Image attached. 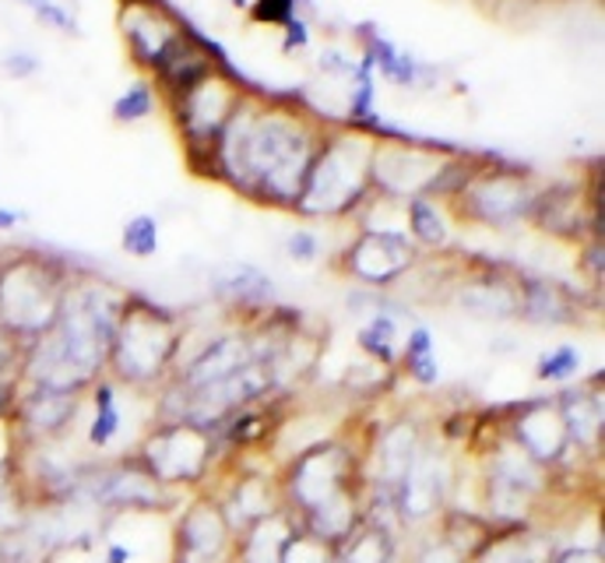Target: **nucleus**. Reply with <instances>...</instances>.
I'll list each match as a JSON object with an SVG mask.
<instances>
[{
    "instance_id": "1",
    "label": "nucleus",
    "mask_w": 605,
    "mask_h": 563,
    "mask_svg": "<svg viewBox=\"0 0 605 563\" xmlns=\"http://www.w3.org/2000/svg\"><path fill=\"white\" fill-rule=\"evenodd\" d=\"M321 138L306 110L285 107L264 92H243L208 155L240 191L275 204H296Z\"/></svg>"
},
{
    "instance_id": "2",
    "label": "nucleus",
    "mask_w": 605,
    "mask_h": 563,
    "mask_svg": "<svg viewBox=\"0 0 605 563\" xmlns=\"http://www.w3.org/2000/svg\"><path fill=\"white\" fill-rule=\"evenodd\" d=\"M373 149H377V141L356 128L321 138L296 208L310 215H342L352 204H360L373 183Z\"/></svg>"
},
{
    "instance_id": "3",
    "label": "nucleus",
    "mask_w": 605,
    "mask_h": 563,
    "mask_svg": "<svg viewBox=\"0 0 605 563\" xmlns=\"http://www.w3.org/2000/svg\"><path fill=\"white\" fill-rule=\"evenodd\" d=\"M117 29L131 64H138L144 78H155L191 43V36L183 32V11L170 0H120Z\"/></svg>"
},
{
    "instance_id": "4",
    "label": "nucleus",
    "mask_w": 605,
    "mask_h": 563,
    "mask_svg": "<svg viewBox=\"0 0 605 563\" xmlns=\"http://www.w3.org/2000/svg\"><path fill=\"white\" fill-rule=\"evenodd\" d=\"M243 99V89L222 71H212L194 89H186L177 99H165V107L173 110V120L186 144H194L201 152H212L215 138L222 134L225 120L233 117L236 102Z\"/></svg>"
},
{
    "instance_id": "5",
    "label": "nucleus",
    "mask_w": 605,
    "mask_h": 563,
    "mask_svg": "<svg viewBox=\"0 0 605 563\" xmlns=\"http://www.w3.org/2000/svg\"><path fill=\"white\" fill-rule=\"evenodd\" d=\"M447 165V155L426 149V144H415L412 138L402 141H387L373 149V183L384 187L394 198H423V191H436V180H441Z\"/></svg>"
},
{
    "instance_id": "6",
    "label": "nucleus",
    "mask_w": 605,
    "mask_h": 563,
    "mask_svg": "<svg viewBox=\"0 0 605 563\" xmlns=\"http://www.w3.org/2000/svg\"><path fill=\"white\" fill-rule=\"evenodd\" d=\"M462 198L468 201V212L483 222H511L517 215L532 212V201H535L525 173H514V170L472 173L462 187Z\"/></svg>"
},
{
    "instance_id": "7",
    "label": "nucleus",
    "mask_w": 605,
    "mask_h": 563,
    "mask_svg": "<svg viewBox=\"0 0 605 563\" xmlns=\"http://www.w3.org/2000/svg\"><path fill=\"white\" fill-rule=\"evenodd\" d=\"M0 310L14 328H47L57 314L53 282L36 264H14L0 279Z\"/></svg>"
},
{
    "instance_id": "8",
    "label": "nucleus",
    "mask_w": 605,
    "mask_h": 563,
    "mask_svg": "<svg viewBox=\"0 0 605 563\" xmlns=\"http://www.w3.org/2000/svg\"><path fill=\"white\" fill-rule=\"evenodd\" d=\"M415 243L412 237L399 233V229H366L356 240V247L349 250L352 271L366 282H387L412 264Z\"/></svg>"
},
{
    "instance_id": "9",
    "label": "nucleus",
    "mask_w": 605,
    "mask_h": 563,
    "mask_svg": "<svg viewBox=\"0 0 605 563\" xmlns=\"http://www.w3.org/2000/svg\"><path fill=\"white\" fill-rule=\"evenodd\" d=\"M123 331L138 335V345H117L120 366L128 370V378H152L159 363L165 360V352L173 349L170 324H165L162 314H131Z\"/></svg>"
},
{
    "instance_id": "10",
    "label": "nucleus",
    "mask_w": 605,
    "mask_h": 563,
    "mask_svg": "<svg viewBox=\"0 0 605 563\" xmlns=\"http://www.w3.org/2000/svg\"><path fill=\"white\" fill-rule=\"evenodd\" d=\"M360 60H363V64H370V71L377 78H387L402 89H415L426 74V68L420 64V60H415L412 53H405V50H399L384 32H377L373 26L360 29Z\"/></svg>"
},
{
    "instance_id": "11",
    "label": "nucleus",
    "mask_w": 605,
    "mask_h": 563,
    "mask_svg": "<svg viewBox=\"0 0 605 563\" xmlns=\"http://www.w3.org/2000/svg\"><path fill=\"white\" fill-rule=\"evenodd\" d=\"M268 388V373L261 366H240L236 373H229V378L215 381V384H204L198 388V402H194V420L208 423V420H215V415L229 412L233 405L246 402V399H254V394H261Z\"/></svg>"
},
{
    "instance_id": "12",
    "label": "nucleus",
    "mask_w": 605,
    "mask_h": 563,
    "mask_svg": "<svg viewBox=\"0 0 605 563\" xmlns=\"http://www.w3.org/2000/svg\"><path fill=\"white\" fill-rule=\"evenodd\" d=\"M563 436H567V423H563V412H556L553 405H535L528 420L521 423V441H525V451L535 462L559 454Z\"/></svg>"
},
{
    "instance_id": "13",
    "label": "nucleus",
    "mask_w": 605,
    "mask_h": 563,
    "mask_svg": "<svg viewBox=\"0 0 605 563\" xmlns=\"http://www.w3.org/2000/svg\"><path fill=\"white\" fill-rule=\"evenodd\" d=\"M240 366H246V349H243V342L225 339V342L208 345L201 356L191 363V370H186V384H191V391H198L204 384H215V381L229 378V373H236Z\"/></svg>"
},
{
    "instance_id": "14",
    "label": "nucleus",
    "mask_w": 605,
    "mask_h": 563,
    "mask_svg": "<svg viewBox=\"0 0 605 563\" xmlns=\"http://www.w3.org/2000/svg\"><path fill=\"white\" fill-rule=\"evenodd\" d=\"M155 110H159V89L152 86V78L141 74L113 99L110 113H113L117 123H141V120L155 117Z\"/></svg>"
},
{
    "instance_id": "15",
    "label": "nucleus",
    "mask_w": 605,
    "mask_h": 563,
    "mask_svg": "<svg viewBox=\"0 0 605 563\" xmlns=\"http://www.w3.org/2000/svg\"><path fill=\"white\" fill-rule=\"evenodd\" d=\"M409 233L412 243L423 247H444L447 243V222L430 198H412L409 201Z\"/></svg>"
},
{
    "instance_id": "16",
    "label": "nucleus",
    "mask_w": 605,
    "mask_h": 563,
    "mask_svg": "<svg viewBox=\"0 0 605 563\" xmlns=\"http://www.w3.org/2000/svg\"><path fill=\"white\" fill-rule=\"evenodd\" d=\"M405 479H409V486H405V511L409 514H426L436 504V500H441V493H444L441 475H436V469L430 462L415 465V458H412Z\"/></svg>"
},
{
    "instance_id": "17",
    "label": "nucleus",
    "mask_w": 605,
    "mask_h": 563,
    "mask_svg": "<svg viewBox=\"0 0 605 563\" xmlns=\"http://www.w3.org/2000/svg\"><path fill=\"white\" fill-rule=\"evenodd\" d=\"M219 293L236 296V300H264L271 293V279L254 264H233L215 279Z\"/></svg>"
},
{
    "instance_id": "18",
    "label": "nucleus",
    "mask_w": 605,
    "mask_h": 563,
    "mask_svg": "<svg viewBox=\"0 0 605 563\" xmlns=\"http://www.w3.org/2000/svg\"><path fill=\"white\" fill-rule=\"evenodd\" d=\"M68 415H71V399H68L64 391H57V388H43L26 405V420L36 430H57L60 423L68 420Z\"/></svg>"
},
{
    "instance_id": "19",
    "label": "nucleus",
    "mask_w": 605,
    "mask_h": 563,
    "mask_svg": "<svg viewBox=\"0 0 605 563\" xmlns=\"http://www.w3.org/2000/svg\"><path fill=\"white\" fill-rule=\"evenodd\" d=\"M296 14H303V0H250L246 4V18L264 29H282Z\"/></svg>"
},
{
    "instance_id": "20",
    "label": "nucleus",
    "mask_w": 605,
    "mask_h": 563,
    "mask_svg": "<svg viewBox=\"0 0 605 563\" xmlns=\"http://www.w3.org/2000/svg\"><path fill=\"white\" fill-rule=\"evenodd\" d=\"M123 250L134 258H152L159 250V225L152 215H134L128 225H123V237H120Z\"/></svg>"
},
{
    "instance_id": "21",
    "label": "nucleus",
    "mask_w": 605,
    "mask_h": 563,
    "mask_svg": "<svg viewBox=\"0 0 605 563\" xmlns=\"http://www.w3.org/2000/svg\"><path fill=\"white\" fill-rule=\"evenodd\" d=\"M360 345L366 352H373V356H381V360H394V321L387 318H377V321H370L363 331H360Z\"/></svg>"
},
{
    "instance_id": "22",
    "label": "nucleus",
    "mask_w": 605,
    "mask_h": 563,
    "mask_svg": "<svg viewBox=\"0 0 605 563\" xmlns=\"http://www.w3.org/2000/svg\"><path fill=\"white\" fill-rule=\"evenodd\" d=\"M32 14H36V22H39V26H47V29H53V32H60V36H68V39L81 36V26H78L74 11L60 4V0H47V4L39 8V11H32Z\"/></svg>"
},
{
    "instance_id": "23",
    "label": "nucleus",
    "mask_w": 605,
    "mask_h": 563,
    "mask_svg": "<svg viewBox=\"0 0 605 563\" xmlns=\"http://www.w3.org/2000/svg\"><path fill=\"white\" fill-rule=\"evenodd\" d=\"M117 426H120V415H117V405H113V391L102 388L99 391V415L92 423V444H107L110 436L117 433Z\"/></svg>"
},
{
    "instance_id": "24",
    "label": "nucleus",
    "mask_w": 605,
    "mask_h": 563,
    "mask_svg": "<svg viewBox=\"0 0 605 563\" xmlns=\"http://www.w3.org/2000/svg\"><path fill=\"white\" fill-rule=\"evenodd\" d=\"M279 39H282V53L285 57H296V53L310 50V43H314V29H310V18L296 14L289 26L279 29Z\"/></svg>"
},
{
    "instance_id": "25",
    "label": "nucleus",
    "mask_w": 605,
    "mask_h": 563,
    "mask_svg": "<svg viewBox=\"0 0 605 563\" xmlns=\"http://www.w3.org/2000/svg\"><path fill=\"white\" fill-rule=\"evenodd\" d=\"M0 71H4L8 78H14V81H29V78H36L39 71H43V60H39L32 50H11V53L0 57Z\"/></svg>"
},
{
    "instance_id": "26",
    "label": "nucleus",
    "mask_w": 605,
    "mask_h": 563,
    "mask_svg": "<svg viewBox=\"0 0 605 563\" xmlns=\"http://www.w3.org/2000/svg\"><path fill=\"white\" fill-rule=\"evenodd\" d=\"M317 68H321V74H327V78L352 81V78H356V71H360V57H349V53H342V50H324V53L317 57Z\"/></svg>"
},
{
    "instance_id": "27",
    "label": "nucleus",
    "mask_w": 605,
    "mask_h": 563,
    "mask_svg": "<svg viewBox=\"0 0 605 563\" xmlns=\"http://www.w3.org/2000/svg\"><path fill=\"white\" fill-rule=\"evenodd\" d=\"M577 370V352L574 349H556L553 356H546L538 363V378H546V381H563V378H571V373Z\"/></svg>"
},
{
    "instance_id": "28",
    "label": "nucleus",
    "mask_w": 605,
    "mask_h": 563,
    "mask_svg": "<svg viewBox=\"0 0 605 563\" xmlns=\"http://www.w3.org/2000/svg\"><path fill=\"white\" fill-rule=\"evenodd\" d=\"M285 250H289V258L292 261H300V264H310L317 258V250H321V243H317V237L314 233H306V229H296L289 240H285Z\"/></svg>"
},
{
    "instance_id": "29",
    "label": "nucleus",
    "mask_w": 605,
    "mask_h": 563,
    "mask_svg": "<svg viewBox=\"0 0 605 563\" xmlns=\"http://www.w3.org/2000/svg\"><path fill=\"white\" fill-rule=\"evenodd\" d=\"M349 563H387V542L384 535H366L360 539V546L349 553Z\"/></svg>"
},
{
    "instance_id": "30",
    "label": "nucleus",
    "mask_w": 605,
    "mask_h": 563,
    "mask_svg": "<svg viewBox=\"0 0 605 563\" xmlns=\"http://www.w3.org/2000/svg\"><path fill=\"white\" fill-rule=\"evenodd\" d=\"M486 563H532V553L525 546H514V542H507V546H496Z\"/></svg>"
},
{
    "instance_id": "31",
    "label": "nucleus",
    "mask_w": 605,
    "mask_h": 563,
    "mask_svg": "<svg viewBox=\"0 0 605 563\" xmlns=\"http://www.w3.org/2000/svg\"><path fill=\"white\" fill-rule=\"evenodd\" d=\"M420 356H433V339L426 328H415L409 339V360H420Z\"/></svg>"
},
{
    "instance_id": "32",
    "label": "nucleus",
    "mask_w": 605,
    "mask_h": 563,
    "mask_svg": "<svg viewBox=\"0 0 605 563\" xmlns=\"http://www.w3.org/2000/svg\"><path fill=\"white\" fill-rule=\"evenodd\" d=\"M412 370H415V378H420L423 384H433V381H436V360H433V356L412 360Z\"/></svg>"
},
{
    "instance_id": "33",
    "label": "nucleus",
    "mask_w": 605,
    "mask_h": 563,
    "mask_svg": "<svg viewBox=\"0 0 605 563\" xmlns=\"http://www.w3.org/2000/svg\"><path fill=\"white\" fill-rule=\"evenodd\" d=\"M423 563H457V560H454V553H451L447 546H436V550H430V553L423 556Z\"/></svg>"
},
{
    "instance_id": "34",
    "label": "nucleus",
    "mask_w": 605,
    "mask_h": 563,
    "mask_svg": "<svg viewBox=\"0 0 605 563\" xmlns=\"http://www.w3.org/2000/svg\"><path fill=\"white\" fill-rule=\"evenodd\" d=\"M559 563H602L595 553H581V550H571V553H563Z\"/></svg>"
},
{
    "instance_id": "35",
    "label": "nucleus",
    "mask_w": 605,
    "mask_h": 563,
    "mask_svg": "<svg viewBox=\"0 0 605 563\" xmlns=\"http://www.w3.org/2000/svg\"><path fill=\"white\" fill-rule=\"evenodd\" d=\"M26 215L22 212H8V208H0V229H11V225H18Z\"/></svg>"
},
{
    "instance_id": "36",
    "label": "nucleus",
    "mask_w": 605,
    "mask_h": 563,
    "mask_svg": "<svg viewBox=\"0 0 605 563\" xmlns=\"http://www.w3.org/2000/svg\"><path fill=\"white\" fill-rule=\"evenodd\" d=\"M110 563H128V550L113 546V550H110Z\"/></svg>"
},
{
    "instance_id": "37",
    "label": "nucleus",
    "mask_w": 605,
    "mask_h": 563,
    "mask_svg": "<svg viewBox=\"0 0 605 563\" xmlns=\"http://www.w3.org/2000/svg\"><path fill=\"white\" fill-rule=\"evenodd\" d=\"M14 4H22V8H29V11H39L47 4V0H14Z\"/></svg>"
}]
</instances>
